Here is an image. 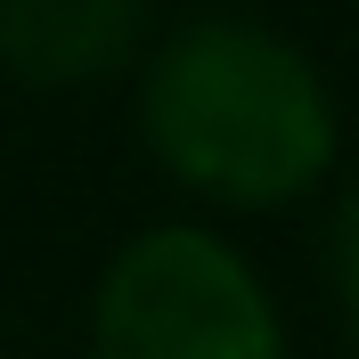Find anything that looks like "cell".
Wrapping results in <instances>:
<instances>
[{
  "label": "cell",
  "mask_w": 359,
  "mask_h": 359,
  "mask_svg": "<svg viewBox=\"0 0 359 359\" xmlns=\"http://www.w3.org/2000/svg\"><path fill=\"white\" fill-rule=\"evenodd\" d=\"M139 139L172 188L221 212H278L343 156V114L311 49L253 17H196L139 66Z\"/></svg>",
  "instance_id": "1"
},
{
  "label": "cell",
  "mask_w": 359,
  "mask_h": 359,
  "mask_svg": "<svg viewBox=\"0 0 359 359\" xmlns=\"http://www.w3.org/2000/svg\"><path fill=\"white\" fill-rule=\"evenodd\" d=\"M90 359H294L262 269L204 221L123 237L90 286Z\"/></svg>",
  "instance_id": "2"
},
{
  "label": "cell",
  "mask_w": 359,
  "mask_h": 359,
  "mask_svg": "<svg viewBox=\"0 0 359 359\" xmlns=\"http://www.w3.org/2000/svg\"><path fill=\"white\" fill-rule=\"evenodd\" d=\"M156 0H0V74L25 90H90L147 57Z\"/></svg>",
  "instance_id": "3"
},
{
  "label": "cell",
  "mask_w": 359,
  "mask_h": 359,
  "mask_svg": "<svg viewBox=\"0 0 359 359\" xmlns=\"http://www.w3.org/2000/svg\"><path fill=\"white\" fill-rule=\"evenodd\" d=\"M327 269H335V302H343V318H351V335H359V180L343 188V204H335V229H327Z\"/></svg>",
  "instance_id": "4"
},
{
  "label": "cell",
  "mask_w": 359,
  "mask_h": 359,
  "mask_svg": "<svg viewBox=\"0 0 359 359\" xmlns=\"http://www.w3.org/2000/svg\"><path fill=\"white\" fill-rule=\"evenodd\" d=\"M0 359H17V351H0Z\"/></svg>",
  "instance_id": "5"
}]
</instances>
